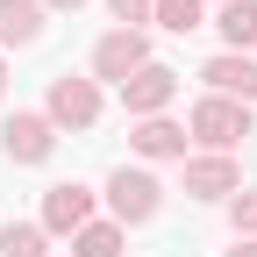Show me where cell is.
Returning <instances> with one entry per match:
<instances>
[{
  "label": "cell",
  "instance_id": "cell-1",
  "mask_svg": "<svg viewBox=\"0 0 257 257\" xmlns=\"http://www.w3.org/2000/svg\"><path fill=\"white\" fill-rule=\"evenodd\" d=\"M186 128H193V136H200L214 157H229V150L250 136V107H243V100H221V93H214V100H200V107H193V121H186Z\"/></svg>",
  "mask_w": 257,
  "mask_h": 257
},
{
  "label": "cell",
  "instance_id": "cell-2",
  "mask_svg": "<svg viewBox=\"0 0 257 257\" xmlns=\"http://www.w3.org/2000/svg\"><path fill=\"white\" fill-rule=\"evenodd\" d=\"M50 128H93L100 121V86L93 79H72V72H57L50 79Z\"/></svg>",
  "mask_w": 257,
  "mask_h": 257
},
{
  "label": "cell",
  "instance_id": "cell-3",
  "mask_svg": "<svg viewBox=\"0 0 257 257\" xmlns=\"http://www.w3.org/2000/svg\"><path fill=\"white\" fill-rule=\"evenodd\" d=\"M150 64V43H143V29H114V36H100L93 43V79H114V86H128Z\"/></svg>",
  "mask_w": 257,
  "mask_h": 257
},
{
  "label": "cell",
  "instance_id": "cell-4",
  "mask_svg": "<svg viewBox=\"0 0 257 257\" xmlns=\"http://www.w3.org/2000/svg\"><path fill=\"white\" fill-rule=\"evenodd\" d=\"M107 207H114V221H150L157 207H165V186H157L150 172H128V165H121V172L107 179Z\"/></svg>",
  "mask_w": 257,
  "mask_h": 257
},
{
  "label": "cell",
  "instance_id": "cell-5",
  "mask_svg": "<svg viewBox=\"0 0 257 257\" xmlns=\"http://www.w3.org/2000/svg\"><path fill=\"white\" fill-rule=\"evenodd\" d=\"M86 221H93V193L79 179H64V186L43 193V236H79Z\"/></svg>",
  "mask_w": 257,
  "mask_h": 257
},
{
  "label": "cell",
  "instance_id": "cell-6",
  "mask_svg": "<svg viewBox=\"0 0 257 257\" xmlns=\"http://www.w3.org/2000/svg\"><path fill=\"white\" fill-rule=\"evenodd\" d=\"M172 93H179V72H172V64H143V72L121 86V100H128V114H136V121H150V114L172 107Z\"/></svg>",
  "mask_w": 257,
  "mask_h": 257
},
{
  "label": "cell",
  "instance_id": "cell-7",
  "mask_svg": "<svg viewBox=\"0 0 257 257\" xmlns=\"http://www.w3.org/2000/svg\"><path fill=\"white\" fill-rule=\"evenodd\" d=\"M186 193L193 200H236L243 193V165L236 157H193L186 165Z\"/></svg>",
  "mask_w": 257,
  "mask_h": 257
},
{
  "label": "cell",
  "instance_id": "cell-8",
  "mask_svg": "<svg viewBox=\"0 0 257 257\" xmlns=\"http://www.w3.org/2000/svg\"><path fill=\"white\" fill-rule=\"evenodd\" d=\"M50 143H57L50 114H15L8 128H0V150L15 157V165H43V157H50Z\"/></svg>",
  "mask_w": 257,
  "mask_h": 257
},
{
  "label": "cell",
  "instance_id": "cell-9",
  "mask_svg": "<svg viewBox=\"0 0 257 257\" xmlns=\"http://www.w3.org/2000/svg\"><path fill=\"white\" fill-rule=\"evenodd\" d=\"M221 100H243V107H257V64L243 57V50H221V57H207V72H200Z\"/></svg>",
  "mask_w": 257,
  "mask_h": 257
},
{
  "label": "cell",
  "instance_id": "cell-10",
  "mask_svg": "<svg viewBox=\"0 0 257 257\" xmlns=\"http://www.w3.org/2000/svg\"><path fill=\"white\" fill-rule=\"evenodd\" d=\"M36 36H43V0H0V43L22 50Z\"/></svg>",
  "mask_w": 257,
  "mask_h": 257
},
{
  "label": "cell",
  "instance_id": "cell-11",
  "mask_svg": "<svg viewBox=\"0 0 257 257\" xmlns=\"http://www.w3.org/2000/svg\"><path fill=\"white\" fill-rule=\"evenodd\" d=\"M128 143H136L143 157H186V128L165 121V114H150V121H136V136H128Z\"/></svg>",
  "mask_w": 257,
  "mask_h": 257
},
{
  "label": "cell",
  "instance_id": "cell-12",
  "mask_svg": "<svg viewBox=\"0 0 257 257\" xmlns=\"http://www.w3.org/2000/svg\"><path fill=\"white\" fill-rule=\"evenodd\" d=\"M214 29H221V43H229V50H250V43H257V0H229Z\"/></svg>",
  "mask_w": 257,
  "mask_h": 257
},
{
  "label": "cell",
  "instance_id": "cell-13",
  "mask_svg": "<svg viewBox=\"0 0 257 257\" xmlns=\"http://www.w3.org/2000/svg\"><path fill=\"white\" fill-rule=\"evenodd\" d=\"M72 257H121V229L114 221H86L72 236Z\"/></svg>",
  "mask_w": 257,
  "mask_h": 257
},
{
  "label": "cell",
  "instance_id": "cell-14",
  "mask_svg": "<svg viewBox=\"0 0 257 257\" xmlns=\"http://www.w3.org/2000/svg\"><path fill=\"white\" fill-rule=\"evenodd\" d=\"M0 257H43V221H8L0 229Z\"/></svg>",
  "mask_w": 257,
  "mask_h": 257
},
{
  "label": "cell",
  "instance_id": "cell-15",
  "mask_svg": "<svg viewBox=\"0 0 257 257\" xmlns=\"http://www.w3.org/2000/svg\"><path fill=\"white\" fill-rule=\"evenodd\" d=\"M157 29H172V36H193L200 29V0H157V15H150Z\"/></svg>",
  "mask_w": 257,
  "mask_h": 257
},
{
  "label": "cell",
  "instance_id": "cell-16",
  "mask_svg": "<svg viewBox=\"0 0 257 257\" xmlns=\"http://www.w3.org/2000/svg\"><path fill=\"white\" fill-rule=\"evenodd\" d=\"M229 221H236L243 243H257V193H236V200H229Z\"/></svg>",
  "mask_w": 257,
  "mask_h": 257
},
{
  "label": "cell",
  "instance_id": "cell-17",
  "mask_svg": "<svg viewBox=\"0 0 257 257\" xmlns=\"http://www.w3.org/2000/svg\"><path fill=\"white\" fill-rule=\"evenodd\" d=\"M107 8H114V22H121V29H136V22H150V15H157V0H107Z\"/></svg>",
  "mask_w": 257,
  "mask_h": 257
},
{
  "label": "cell",
  "instance_id": "cell-18",
  "mask_svg": "<svg viewBox=\"0 0 257 257\" xmlns=\"http://www.w3.org/2000/svg\"><path fill=\"white\" fill-rule=\"evenodd\" d=\"M229 257H257V243H243V236H236V250H229Z\"/></svg>",
  "mask_w": 257,
  "mask_h": 257
},
{
  "label": "cell",
  "instance_id": "cell-19",
  "mask_svg": "<svg viewBox=\"0 0 257 257\" xmlns=\"http://www.w3.org/2000/svg\"><path fill=\"white\" fill-rule=\"evenodd\" d=\"M43 8H79V0H43Z\"/></svg>",
  "mask_w": 257,
  "mask_h": 257
},
{
  "label": "cell",
  "instance_id": "cell-20",
  "mask_svg": "<svg viewBox=\"0 0 257 257\" xmlns=\"http://www.w3.org/2000/svg\"><path fill=\"white\" fill-rule=\"evenodd\" d=\"M0 86H8V64H0Z\"/></svg>",
  "mask_w": 257,
  "mask_h": 257
},
{
  "label": "cell",
  "instance_id": "cell-21",
  "mask_svg": "<svg viewBox=\"0 0 257 257\" xmlns=\"http://www.w3.org/2000/svg\"><path fill=\"white\" fill-rule=\"evenodd\" d=\"M221 8H229V0H221Z\"/></svg>",
  "mask_w": 257,
  "mask_h": 257
}]
</instances>
